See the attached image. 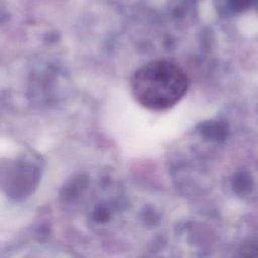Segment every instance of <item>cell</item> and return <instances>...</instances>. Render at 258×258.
I'll return each mask as SVG.
<instances>
[{"label":"cell","instance_id":"6da1fadb","mask_svg":"<svg viewBox=\"0 0 258 258\" xmlns=\"http://www.w3.org/2000/svg\"><path fill=\"white\" fill-rule=\"evenodd\" d=\"M187 74L167 59L150 60L131 76L130 91L134 100L151 111H164L175 106L186 94Z\"/></svg>","mask_w":258,"mask_h":258}]
</instances>
